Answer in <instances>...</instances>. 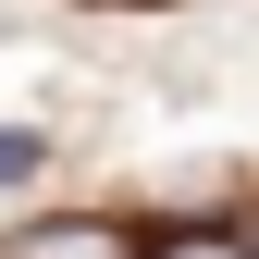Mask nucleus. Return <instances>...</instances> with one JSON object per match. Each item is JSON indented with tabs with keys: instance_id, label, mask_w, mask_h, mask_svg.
Returning a JSON list of instances; mask_svg holds the SVG:
<instances>
[{
	"instance_id": "nucleus-1",
	"label": "nucleus",
	"mask_w": 259,
	"mask_h": 259,
	"mask_svg": "<svg viewBox=\"0 0 259 259\" xmlns=\"http://www.w3.org/2000/svg\"><path fill=\"white\" fill-rule=\"evenodd\" d=\"M0 259H136V235L99 210H62V222H25V235H0Z\"/></svg>"
},
{
	"instance_id": "nucleus-2",
	"label": "nucleus",
	"mask_w": 259,
	"mask_h": 259,
	"mask_svg": "<svg viewBox=\"0 0 259 259\" xmlns=\"http://www.w3.org/2000/svg\"><path fill=\"white\" fill-rule=\"evenodd\" d=\"M148 259H259L247 222H173V235H148Z\"/></svg>"
},
{
	"instance_id": "nucleus-3",
	"label": "nucleus",
	"mask_w": 259,
	"mask_h": 259,
	"mask_svg": "<svg viewBox=\"0 0 259 259\" xmlns=\"http://www.w3.org/2000/svg\"><path fill=\"white\" fill-rule=\"evenodd\" d=\"M50 173V136H37V123H0V185H37Z\"/></svg>"
}]
</instances>
